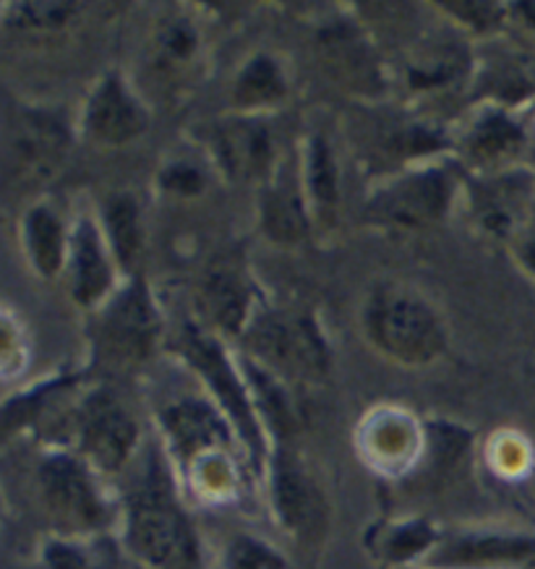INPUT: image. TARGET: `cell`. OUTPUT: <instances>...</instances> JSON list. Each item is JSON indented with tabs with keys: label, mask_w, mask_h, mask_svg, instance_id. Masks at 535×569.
Segmentation results:
<instances>
[{
	"label": "cell",
	"mask_w": 535,
	"mask_h": 569,
	"mask_svg": "<svg viewBox=\"0 0 535 569\" xmlns=\"http://www.w3.org/2000/svg\"><path fill=\"white\" fill-rule=\"evenodd\" d=\"M290 97V77L275 52H254L232 77V112L244 116H273Z\"/></svg>",
	"instance_id": "4316f807"
},
{
	"label": "cell",
	"mask_w": 535,
	"mask_h": 569,
	"mask_svg": "<svg viewBox=\"0 0 535 569\" xmlns=\"http://www.w3.org/2000/svg\"><path fill=\"white\" fill-rule=\"evenodd\" d=\"M442 541V533L428 520H399L392 522L376 538V551L389 565H424V559L434 551V546Z\"/></svg>",
	"instance_id": "f546056e"
},
{
	"label": "cell",
	"mask_w": 535,
	"mask_h": 569,
	"mask_svg": "<svg viewBox=\"0 0 535 569\" xmlns=\"http://www.w3.org/2000/svg\"><path fill=\"white\" fill-rule=\"evenodd\" d=\"M220 569H288V559L267 538L236 533L225 546Z\"/></svg>",
	"instance_id": "836d02e7"
},
{
	"label": "cell",
	"mask_w": 535,
	"mask_h": 569,
	"mask_svg": "<svg viewBox=\"0 0 535 569\" xmlns=\"http://www.w3.org/2000/svg\"><path fill=\"white\" fill-rule=\"evenodd\" d=\"M261 478L267 481L275 520L285 533L296 538L319 533L327 522V501L296 449L290 445H275Z\"/></svg>",
	"instance_id": "9a60e30c"
},
{
	"label": "cell",
	"mask_w": 535,
	"mask_h": 569,
	"mask_svg": "<svg viewBox=\"0 0 535 569\" xmlns=\"http://www.w3.org/2000/svg\"><path fill=\"white\" fill-rule=\"evenodd\" d=\"M463 189L457 160H442L413 164L395 176L376 178L364 201V220L382 230H416L436 228L447 220Z\"/></svg>",
	"instance_id": "9c48e42d"
},
{
	"label": "cell",
	"mask_w": 535,
	"mask_h": 569,
	"mask_svg": "<svg viewBox=\"0 0 535 569\" xmlns=\"http://www.w3.org/2000/svg\"><path fill=\"white\" fill-rule=\"evenodd\" d=\"M360 449L374 470L384 476H405L418 468L426 445V426L397 408H379L360 429Z\"/></svg>",
	"instance_id": "603a6c76"
},
{
	"label": "cell",
	"mask_w": 535,
	"mask_h": 569,
	"mask_svg": "<svg viewBox=\"0 0 535 569\" xmlns=\"http://www.w3.org/2000/svg\"><path fill=\"white\" fill-rule=\"evenodd\" d=\"M63 445L85 458L108 481L123 478L145 452V429L131 406L105 381L85 385L56 421Z\"/></svg>",
	"instance_id": "8992f818"
},
{
	"label": "cell",
	"mask_w": 535,
	"mask_h": 569,
	"mask_svg": "<svg viewBox=\"0 0 535 569\" xmlns=\"http://www.w3.org/2000/svg\"><path fill=\"white\" fill-rule=\"evenodd\" d=\"M85 3L73 0H29V3L6 6V27L19 29V32H58L85 11Z\"/></svg>",
	"instance_id": "4dcf8cb0"
},
{
	"label": "cell",
	"mask_w": 535,
	"mask_h": 569,
	"mask_svg": "<svg viewBox=\"0 0 535 569\" xmlns=\"http://www.w3.org/2000/svg\"><path fill=\"white\" fill-rule=\"evenodd\" d=\"M360 147L368 164H384L379 178L395 176L413 164L432 162L447 157L452 137L444 129L418 121V118L395 116V112H376L366 121L360 133Z\"/></svg>",
	"instance_id": "2e32d148"
},
{
	"label": "cell",
	"mask_w": 535,
	"mask_h": 569,
	"mask_svg": "<svg viewBox=\"0 0 535 569\" xmlns=\"http://www.w3.org/2000/svg\"><path fill=\"white\" fill-rule=\"evenodd\" d=\"M212 173H217V170L207 157H201V160H188L186 154L170 157V160L162 162L160 173H157V189H160L165 197L196 199L209 189V178H212Z\"/></svg>",
	"instance_id": "1f68e13d"
},
{
	"label": "cell",
	"mask_w": 535,
	"mask_h": 569,
	"mask_svg": "<svg viewBox=\"0 0 535 569\" xmlns=\"http://www.w3.org/2000/svg\"><path fill=\"white\" fill-rule=\"evenodd\" d=\"M476 56L457 29L452 32H432L413 40L403 52L397 77L410 94H442L452 87L473 84L476 77Z\"/></svg>",
	"instance_id": "e0dca14e"
},
{
	"label": "cell",
	"mask_w": 535,
	"mask_h": 569,
	"mask_svg": "<svg viewBox=\"0 0 535 569\" xmlns=\"http://www.w3.org/2000/svg\"><path fill=\"white\" fill-rule=\"evenodd\" d=\"M105 241H108L112 259L123 274V280L141 277L147 257V228L141 220V204L133 191H110L97 209Z\"/></svg>",
	"instance_id": "484cf974"
},
{
	"label": "cell",
	"mask_w": 535,
	"mask_h": 569,
	"mask_svg": "<svg viewBox=\"0 0 535 569\" xmlns=\"http://www.w3.org/2000/svg\"><path fill=\"white\" fill-rule=\"evenodd\" d=\"M436 11L444 13L457 29L470 34L492 37L502 32L509 21V3H488V0H459V3H436Z\"/></svg>",
	"instance_id": "d6a6232c"
},
{
	"label": "cell",
	"mask_w": 535,
	"mask_h": 569,
	"mask_svg": "<svg viewBox=\"0 0 535 569\" xmlns=\"http://www.w3.org/2000/svg\"><path fill=\"white\" fill-rule=\"evenodd\" d=\"M24 356H27V342L21 325L11 313L3 317V371L6 379L13 377V371L24 369Z\"/></svg>",
	"instance_id": "e575fe53"
},
{
	"label": "cell",
	"mask_w": 535,
	"mask_h": 569,
	"mask_svg": "<svg viewBox=\"0 0 535 569\" xmlns=\"http://www.w3.org/2000/svg\"><path fill=\"white\" fill-rule=\"evenodd\" d=\"M264 296L240 253H220L201 269L194 282V319L230 346L244 340Z\"/></svg>",
	"instance_id": "8fae6325"
},
{
	"label": "cell",
	"mask_w": 535,
	"mask_h": 569,
	"mask_svg": "<svg viewBox=\"0 0 535 569\" xmlns=\"http://www.w3.org/2000/svg\"><path fill=\"white\" fill-rule=\"evenodd\" d=\"M298 173L316 224H331L343 199V168L329 133L311 129L298 152Z\"/></svg>",
	"instance_id": "d4e9b609"
},
{
	"label": "cell",
	"mask_w": 535,
	"mask_h": 569,
	"mask_svg": "<svg viewBox=\"0 0 535 569\" xmlns=\"http://www.w3.org/2000/svg\"><path fill=\"white\" fill-rule=\"evenodd\" d=\"M512 251H515L517 264L523 267L527 274L535 277V230H523V233L512 241Z\"/></svg>",
	"instance_id": "d590c367"
},
{
	"label": "cell",
	"mask_w": 535,
	"mask_h": 569,
	"mask_svg": "<svg viewBox=\"0 0 535 569\" xmlns=\"http://www.w3.org/2000/svg\"><path fill=\"white\" fill-rule=\"evenodd\" d=\"M205 58V32L191 9H172L149 32L147 63L162 89H176L194 79Z\"/></svg>",
	"instance_id": "44dd1931"
},
{
	"label": "cell",
	"mask_w": 535,
	"mask_h": 569,
	"mask_svg": "<svg viewBox=\"0 0 535 569\" xmlns=\"http://www.w3.org/2000/svg\"><path fill=\"white\" fill-rule=\"evenodd\" d=\"M314 212L308 207L298 162H280L275 176L259 186V230L280 249H298L314 233Z\"/></svg>",
	"instance_id": "7402d4cb"
},
{
	"label": "cell",
	"mask_w": 535,
	"mask_h": 569,
	"mask_svg": "<svg viewBox=\"0 0 535 569\" xmlns=\"http://www.w3.org/2000/svg\"><path fill=\"white\" fill-rule=\"evenodd\" d=\"M44 569H126L128 557L118 536L60 538L52 536L40 551Z\"/></svg>",
	"instance_id": "f1b7e54d"
},
{
	"label": "cell",
	"mask_w": 535,
	"mask_h": 569,
	"mask_svg": "<svg viewBox=\"0 0 535 569\" xmlns=\"http://www.w3.org/2000/svg\"><path fill=\"white\" fill-rule=\"evenodd\" d=\"M473 89L484 104L512 110L535 100V56L504 50L476 66Z\"/></svg>",
	"instance_id": "83f0119b"
},
{
	"label": "cell",
	"mask_w": 535,
	"mask_h": 569,
	"mask_svg": "<svg viewBox=\"0 0 535 569\" xmlns=\"http://www.w3.org/2000/svg\"><path fill=\"white\" fill-rule=\"evenodd\" d=\"M527 147V133L515 112L484 104L467 118V123L452 139L455 160L476 176H496L519 168V157Z\"/></svg>",
	"instance_id": "ac0fdd59"
},
{
	"label": "cell",
	"mask_w": 535,
	"mask_h": 569,
	"mask_svg": "<svg viewBox=\"0 0 535 569\" xmlns=\"http://www.w3.org/2000/svg\"><path fill=\"white\" fill-rule=\"evenodd\" d=\"M288 385H321L331 373V348L311 309L264 301L236 346Z\"/></svg>",
	"instance_id": "52a82bcc"
},
{
	"label": "cell",
	"mask_w": 535,
	"mask_h": 569,
	"mask_svg": "<svg viewBox=\"0 0 535 569\" xmlns=\"http://www.w3.org/2000/svg\"><path fill=\"white\" fill-rule=\"evenodd\" d=\"M73 129L63 116L34 104H11L3 126V178L9 186H40L69 160Z\"/></svg>",
	"instance_id": "30bf717a"
},
{
	"label": "cell",
	"mask_w": 535,
	"mask_h": 569,
	"mask_svg": "<svg viewBox=\"0 0 535 569\" xmlns=\"http://www.w3.org/2000/svg\"><path fill=\"white\" fill-rule=\"evenodd\" d=\"M126 569H145V567H139V565H137V561H131V559H128V565H126Z\"/></svg>",
	"instance_id": "8d00e7d4"
},
{
	"label": "cell",
	"mask_w": 535,
	"mask_h": 569,
	"mask_svg": "<svg viewBox=\"0 0 535 569\" xmlns=\"http://www.w3.org/2000/svg\"><path fill=\"white\" fill-rule=\"evenodd\" d=\"M19 246L34 277L58 280L60 274H66V261H69L71 222L50 201H37L21 214Z\"/></svg>",
	"instance_id": "cb8c5ba5"
},
{
	"label": "cell",
	"mask_w": 535,
	"mask_h": 569,
	"mask_svg": "<svg viewBox=\"0 0 535 569\" xmlns=\"http://www.w3.org/2000/svg\"><path fill=\"white\" fill-rule=\"evenodd\" d=\"M168 327L152 284L141 277L123 284L92 311L89 321V348L97 366L108 371H133L168 346Z\"/></svg>",
	"instance_id": "ba28073f"
},
{
	"label": "cell",
	"mask_w": 535,
	"mask_h": 569,
	"mask_svg": "<svg viewBox=\"0 0 535 569\" xmlns=\"http://www.w3.org/2000/svg\"><path fill=\"white\" fill-rule=\"evenodd\" d=\"M360 329L376 353L424 369L447 353L449 329L432 298L405 282H376L360 306Z\"/></svg>",
	"instance_id": "5b68a950"
},
{
	"label": "cell",
	"mask_w": 535,
	"mask_h": 569,
	"mask_svg": "<svg viewBox=\"0 0 535 569\" xmlns=\"http://www.w3.org/2000/svg\"><path fill=\"white\" fill-rule=\"evenodd\" d=\"M424 569H535V533L465 530L442 536Z\"/></svg>",
	"instance_id": "d6986e66"
},
{
	"label": "cell",
	"mask_w": 535,
	"mask_h": 569,
	"mask_svg": "<svg viewBox=\"0 0 535 569\" xmlns=\"http://www.w3.org/2000/svg\"><path fill=\"white\" fill-rule=\"evenodd\" d=\"M168 350L232 423L248 462H251L254 478H261L269 452H273V441L261 426L240 356L232 353L228 340H222L220 335H215L194 317L180 321L168 335Z\"/></svg>",
	"instance_id": "3957f363"
},
{
	"label": "cell",
	"mask_w": 535,
	"mask_h": 569,
	"mask_svg": "<svg viewBox=\"0 0 535 569\" xmlns=\"http://www.w3.org/2000/svg\"><path fill=\"white\" fill-rule=\"evenodd\" d=\"M108 483V478L73 449L52 445L44 449L34 468V486L52 536H118L120 497Z\"/></svg>",
	"instance_id": "277c9868"
},
{
	"label": "cell",
	"mask_w": 535,
	"mask_h": 569,
	"mask_svg": "<svg viewBox=\"0 0 535 569\" xmlns=\"http://www.w3.org/2000/svg\"><path fill=\"white\" fill-rule=\"evenodd\" d=\"M118 541L126 557L145 569H209L184 486L157 441L126 473Z\"/></svg>",
	"instance_id": "6da1fadb"
},
{
	"label": "cell",
	"mask_w": 535,
	"mask_h": 569,
	"mask_svg": "<svg viewBox=\"0 0 535 569\" xmlns=\"http://www.w3.org/2000/svg\"><path fill=\"white\" fill-rule=\"evenodd\" d=\"M155 423L184 491L207 501H230L244 476H254L236 429L201 387L165 400Z\"/></svg>",
	"instance_id": "7a4b0ae2"
},
{
	"label": "cell",
	"mask_w": 535,
	"mask_h": 569,
	"mask_svg": "<svg viewBox=\"0 0 535 569\" xmlns=\"http://www.w3.org/2000/svg\"><path fill=\"white\" fill-rule=\"evenodd\" d=\"M152 126V112L141 92L120 71H108L89 89L79 116V133L89 144L118 149L139 141Z\"/></svg>",
	"instance_id": "5bb4252c"
},
{
	"label": "cell",
	"mask_w": 535,
	"mask_h": 569,
	"mask_svg": "<svg viewBox=\"0 0 535 569\" xmlns=\"http://www.w3.org/2000/svg\"><path fill=\"white\" fill-rule=\"evenodd\" d=\"M205 144L217 176L230 183L264 186L283 162L269 116L230 112L209 126Z\"/></svg>",
	"instance_id": "7c38bea8"
},
{
	"label": "cell",
	"mask_w": 535,
	"mask_h": 569,
	"mask_svg": "<svg viewBox=\"0 0 535 569\" xmlns=\"http://www.w3.org/2000/svg\"><path fill=\"white\" fill-rule=\"evenodd\" d=\"M316 56L327 77L353 97L376 102L389 89V69L376 40L356 19H331L316 32Z\"/></svg>",
	"instance_id": "4fadbf2b"
},
{
	"label": "cell",
	"mask_w": 535,
	"mask_h": 569,
	"mask_svg": "<svg viewBox=\"0 0 535 569\" xmlns=\"http://www.w3.org/2000/svg\"><path fill=\"white\" fill-rule=\"evenodd\" d=\"M71 301L85 311H97L123 284V274L112 259L95 214L71 220V246L66 261Z\"/></svg>",
	"instance_id": "ffe728a7"
}]
</instances>
